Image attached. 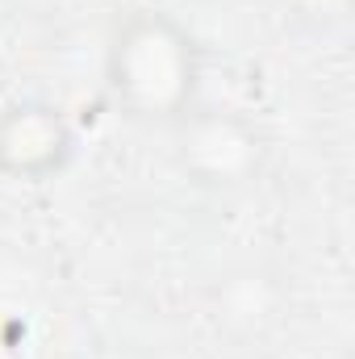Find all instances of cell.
Segmentation results:
<instances>
[{
  "label": "cell",
  "mask_w": 355,
  "mask_h": 359,
  "mask_svg": "<svg viewBox=\"0 0 355 359\" xmlns=\"http://www.w3.org/2000/svg\"><path fill=\"white\" fill-rule=\"evenodd\" d=\"M100 72L113 109L126 121L172 130L201 100L205 50L176 13L142 4L113 21Z\"/></svg>",
  "instance_id": "obj_1"
},
{
  "label": "cell",
  "mask_w": 355,
  "mask_h": 359,
  "mask_svg": "<svg viewBox=\"0 0 355 359\" xmlns=\"http://www.w3.org/2000/svg\"><path fill=\"white\" fill-rule=\"evenodd\" d=\"M80 155L76 121L46 96H13L0 104V180L51 184Z\"/></svg>",
  "instance_id": "obj_3"
},
{
  "label": "cell",
  "mask_w": 355,
  "mask_h": 359,
  "mask_svg": "<svg viewBox=\"0 0 355 359\" xmlns=\"http://www.w3.org/2000/svg\"><path fill=\"white\" fill-rule=\"evenodd\" d=\"M172 134V163L192 188L201 192H217V196H234L255 188L267 172L272 159V138L267 130L226 104H205L196 100Z\"/></svg>",
  "instance_id": "obj_2"
}]
</instances>
